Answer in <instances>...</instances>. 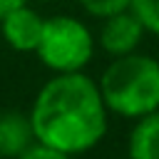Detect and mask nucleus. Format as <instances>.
<instances>
[{
	"mask_svg": "<svg viewBox=\"0 0 159 159\" xmlns=\"http://www.w3.org/2000/svg\"><path fill=\"white\" fill-rule=\"evenodd\" d=\"M107 104L99 84L84 72H62L37 92L30 124L35 142L55 147L65 154H82L97 147L107 134Z\"/></svg>",
	"mask_w": 159,
	"mask_h": 159,
	"instance_id": "f257e3e1",
	"label": "nucleus"
},
{
	"mask_svg": "<svg viewBox=\"0 0 159 159\" xmlns=\"http://www.w3.org/2000/svg\"><path fill=\"white\" fill-rule=\"evenodd\" d=\"M97 84L112 114L139 119L159 109V60L149 55L129 52L114 57Z\"/></svg>",
	"mask_w": 159,
	"mask_h": 159,
	"instance_id": "f03ea898",
	"label": "nucleus"
},
{
	"mask_svg": "<svg viewBox=\"0 0 159 159\" xmlns=\"http://www.w3.org/2000/svg\"><path fill=\"white\" fill-rule=\"evenodd\" d=\"M35 52L40 62L55 75L82 72L94 55V37L82 20L70 15H55L45 20Z\"/></svg>",
	"mask_w": 159,
	"mask_h": 159,
	"instance_id": "7ed1b4c3",
	"label": "nucleus"
},
{
	"mask_svg": "<svg viewBox=\"0 0 159 159\" xmlns=\"http://www.w3.org/2000/svg\"><path fill=\"white\" fill-rule=\"evenodd\" d=\"M144 32H147L144 25L127 7L122 12H114V15L104 17L102 30H99V47L112 57H122V55L137 52Z\"/></svg>",
	"mask_w": 159,
	"mask_h": 159,
	"instance_id": "20e7f679",
	"label": "nucleus"
},
{
	"mask_svg": "<svg viewBox=\"0 0 159 159\" xmlns=\"http://www.w3.org/2000/svg\"><path fill=\"white\" fill-rule=\"evenodd\" d=\"M42 25H45V17H40V12L27 7L25 2L17 5L15 10H10L0 20V30H2L5 42L17 52H35L37 50Z\"/></svg>",
	"mask_w": 159,
	"mask_h": 159,
	"instance_id": "39448f33",
	"label": "nucleus"
},
{
	"mask_svg": "<svg viewBox=\"0 0 159 159\" xmlns=\"http://www.w3.org/2000/svg\"><path fill=\"white\" fill-rule=\"evenodd\" d=\"M35 142V132L30 124V114L22 112H2L0 114V157L17 159Z\"/></svg>",
	"mask_w": 159,
	"mask_h": 159,
	"instance_id": "423d86ee",
	"label": "nucleus"
},
{
	"mask_svg": "<svg viewBox=\"0 0 159 159\" xmlns=\"http://www.w3.org/2000/svg\"><path fill=\"white\" fill-rule=\"evenodd\" d=\"M127 159H159V109L134 119L127 139Z\"/></svg>",
	"mask_w": 159,
	"mask_h": 159,
	"instance_id": "0eeeda50",
	"label": "nucleus"
},
{
	"mask_svg": "<svg viewBox=\"0 0 159 159\" xmlns=\"http://www.w3.org/2000/svg\"><path fill=\"white\" fill-rule=\"evenodd\" d=\"M129 10L137 15L147 32L159 35V0H132Z\"/></svg>",
	"mask_w": 159,
	"mask_h": 159,
	"instance_id": "6e6552de",
	"label": "nucleus"
},
{
	"mask_svg": "<svg viewBox=\"0 0 159 159\" xmlns=\"http://www.w3.org/2000/svg\"><path fill=\"white\" fill-rule=\"evenodd\" d=\"M132 0H80V5L84 7V12H89L92 17H109L114 12H122L129 7Z\"/></svg>",
	"mask_w": 159,
	"mask_h": 159,
	"instance_id": "1a4fd4ad",
	"label": "nucleus"
},
{
	"mask_svg": "<svg viewBox=\"0 0 159 159\" xmlns=\"http://www.w3.org/2000/svg\"><path fill=\"white\" fill-rule=\"evenodd\" d=\"M17 159H70V154H65L55 147H47L42 142H32Z\"/></svg>",
	"mask_w": 159,
	"mask_h": 159,
	"instance_id": "9d476101",
	"label": "nucleus"
},
{
	"mask_svg": "<svg viewBox=\"0 0 159 159\" xmlns=\"http://www.w3.org/2000/svg\"><path fill=\"white\" fill-rule=\"evenodd\" d=\"M22 2H25V0H0V20H2L10 10H15L17 5H22Z\"/></svg>",
	"mask_w": 159,
	"mask_h": 159,
	"instance_id": "9b49d317",
	"label": "nucleus"
}]
</instances>
